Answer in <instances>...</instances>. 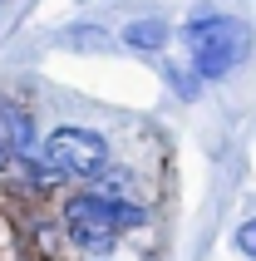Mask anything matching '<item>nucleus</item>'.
<instances>
[{
    "mask_svg": "<svg viewBox=\"0 0 256 261\" xmlns=\"http://www.w3.org/2000/svg\"><path fill=\"white\" fill-rule=\"evenodd\" d=\"M237 247H242V256H256V217H246L237 227Z\"/></svg>",
    "mask_w": 256,
    "mask_h": 261,
    "instance_id": "8",
    "label": "nucleus"
},
{
    "mask_svg": "<svg viewBox=\"0 0 256 261\" xmlns=\"http://www.w3.org/2000/svg\"><path fill=\"white\" fill-rule=\"evenodd\" d=\"M123 44L128 49H163L168 44V25L163 20H133L123 30Z\"/></svg>",
    "mask_w": 256,
    "mask_h": 261,
    "instance_id": "5",
    "label": "nucleus"
},
{
    "mask_svg": "<svg viewBox=\"0 0 256 261\" xmlns=\"http://www.w3.org/2000/svg\"><path fill=\"white\" fill-rule=\"evenodd\" d=\"M64 232H104V237H118L114 227V197L84 188L64 202Z\"/></svg>",
    "mask_w": 256,
    "mask_h": 261,
    "instance_id": "3",
    "label": "nucleus"
},
{
    "mask_svg": "<svg viewBox=\"0 0 256 261\" xmlns=\"http://www.w3.org/2000/svg\"><path fill=\"white\" fill-rule=\"evenodd\" d=\"M104 40V30L99 25H89V30H69V44H99Z\"/></svg>",
    "mask_w": 256,
    "mask_h": 261,
    "instance_id": "9",
    "label": "nucleus"
},
{
    "mask_svg": "<svg viewBox=\"0 0 256 261\" xmlns=\"http://www.w3.org/2000/svg\"><path fill=\"white\" fill-rule=\"evenodd\" d=\"M187 49H192V74H197L202 84H212V79H227L246 55H251V25L246 20H232V15H192L183 30Z\"/></svg>",
    "mask_w": 256,
    "mask_h": 261,
    "instance_id": "1",
    "label": "nucleus"
},
{
    "mask_svg": "<svg viewBox=\"0 0 256 261\" xmlns=\"http://www.w3.org/2000/svg\"><path fill=\"white\" fill-rule=\"evenodd\" d=\"M5 168H10V158H5V148H0V173H5Z\"/></svg>",
    "mask_w": 256,
    "mask_h": 261,
    "instance_id": "10",
    "label": "nucleus"
},
{
    "mask_svg": "<svg viewBox=\"0 0 256 261\" xmlns=\"http://www.w3.org/2000/svg\"><path fill=\"white\" fill-rule=\"evenodd\" d=\"M148 222V212H143L133 197H114V227L118 232H133V227H143Z\"/></svg>",
    "mask_w": 256,
    "mask_h": 261,
    "instance_id": "6",
    "label": "nucleus"
},
{
    "mask_svg": "<svg viewBox=\"0 0 256 261\" xmlns=\"http://www.w3.org/2000/svg\"><path fill=\"white\" fill-rule=\"evenodd\" d=\"M40 143V128H35V118L20 109V103H0V148H5V158H30Z\"/></svg>",
    "mask_w": 256,
    "mask_h": 261,
    "instance_id": "4",
    "label": "nucleus"
},
{
    "mask_svg": "<svg viewBox=\"0 0 256 261\" xmlns=\"http://www.w3.org/2000/svg\"><path fill=\"white\" fill-rule=\"evenodd\" d=\"M168 84H172V94H177V99L192 103V99H197V84H202V79H197L192 69H183V64H168Z\"/></svg>",
    "mask_w": 256,
    "mask_h": 261,
    "instance_id": "7",
    "label": "nucleus"
},
{
    "mask_svg": "<svg viewBox=\"0 0 256 261\" xmlns=\"http://www.w3.org/2000/svg\"><path fill=\"white\" fill-rule=\"evenodd\" d=\"M40 158L55 163L64 177H94L104 163H109V143H104V133H94V128L59 123V128H49V138L40 143Z\"/></svg>",
    "mask_w": 256,
    "mask_h": 261,
    "instance_id": "2",
    "label": "nucleus"
}]
</instances>
